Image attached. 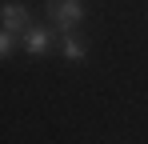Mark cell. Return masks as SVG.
Returning a JSON list of instances; mask_svg holds the SVG:
<instances>
[{
    "label": "cell",
    "instance_id": "5b68a950",
    "mask_svg": "<svg viewBox=\"0 0 148 144\" xmlns=\"http://www.w3.org/2000/svg\"><path fill=\"white\" fill-rule=\"evenodd\" d=\"M12 44H16V32L0 28V60H8V56H12Z\"/></svg>",
    "mask_w": 148,
    "mask_h": 144
},
{
    "label": "cell",
    "instance_id": "3957f363",
    "mask_svg": "<svg viewBox=\"0 0 148 144\" xmlns=\"http://www.w3.org/2000/svg\"><path fill=\"white\" fill-rule=\"evenodd\" d=\"M52 32H56V28H36V24H28L24 32H20V40H24V48L32 56H44L52 48Z\"/></svg>",
    "mask_w": 148,
    "mask_h": 144
},
{
    "label": "cell",
    "instance_id": "7a4b0ae2",
    "mask_svg": "<svg viewBox=\"0 0 148 144\" xmlns=\"http://www.w3.org/2000/svg\"><path fill=\"white\" fill-rule=\"evenodd\" d=\"M28 24H32V20H28V8L20 4V0H8V4H0V28H8V32H16V36H20Z\"/></svg>",
    "mask_w": 148,
    "mask_h": 144
},
{
    "label": "cell",
    "instance_id": "277c9868",
    "mask_svg": "<svg viewBox=\"0 0 148 144\" xmlns=\"http://www.w3.org/2000/svg\"><path fill=\"white\" fill-rule=\"evenodd\" d=\"M60 48H64V56H68V60H84V52H88V48H84V40H80L76 32H64Z\"/></svg>",
    "mask_w": 148,
    "mask_h": 144
},
{
    "label": "cell",
    "instance_id": "6da1fadb",
    "mask_svg": "<svg viewBox=\"0 0 148 144\" xmlns=\"http://www.w3.org/2000/svg\"><path fill=\"white\" fill-rule=\"evenodd\" d=\"M44 12H48V24L60 32V36H64V32H72L76 24L84 20V4H80V0H48V8H44Z\"/></svg>",
    "mask_w": 148,
    "mask_h": 144
}]
</instances>
